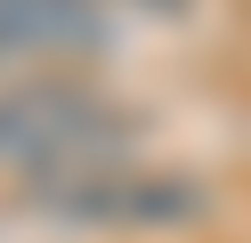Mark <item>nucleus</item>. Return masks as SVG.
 I'll use <instances>...</instances> for the list:
<instances>
[{"mask_svg":"<svg viewBox=\"0 0 251 243\" xmlns=\"http://www.w3.org/2000/svg\"><path fill=\"white\" fill-rule=\"evenodd\" d=\"M17 211L57 235H186L211 219V187L186 170H146V162H81V170L25 178Z\"/></svg>","mask_w":251,"mask_h":243,"instance_id":"f257e3e1","label":"nucleus"},{"mask_svg":"<svg viewBox=\"0 0 251 243\" xmlns=\"http://www.w3.org/2000/svg\"><path fill=\"white\" fill-rule=\"evenodd\" d=\"M138 146V113L105 81L81 73H17L0 81V170L49 178L81 162H122Z\"/></svg>","mask_w":251,"mask_h":243,"instance_id":"f03ea898","label":"nucleus"},{"mask_svg":"<svg viewBox=\"0 0 251 243\" xmlns=\"http://www.w3.org/2000/svg\"><path fill=\"white\" fill-rule=\"evenodd\" d=\"M122 16H138V0H0V65L105 49Z\"/></svg>","mask_w":251,"mask_h":243,"instance_id":"7ed1b4c3","label":"nucleus"}]
</instances>
